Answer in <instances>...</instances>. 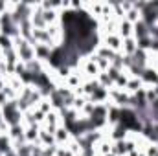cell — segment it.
Here are the masks:
<instances>
[{
    "label": "cell",
    "mask_w": 158,
    "mask_h": 156,
    "mask_svg": "<svg viewBox=\"0 0 158 156\" xmlns=\"http://www.w3.org/2000/svg\"><path fill=\"white\" fill-rule=\"evenodd\" d=\"M2 116H4V121H6V125H7V127L22 125V121H24V112L19 109L17 99L7 101V103L2 107Z\"/></svg>",
    "instance_id": "6da1fadb"
},
{
    "label": "cell",
    "mask_w": 158,
    "mask_h": 156,
    "mask_svg": "<svg viewBox=\"0 0 158 156\" xmlns=\"http://www.w3.org/2000/svg\"><path fill=\"white\" fill-rule=\"evenodd\" d=\"M13 46H15V51H17V55H19V61H20V63L28 64L30 61H33V59H35V48H33V44H31V42H28L26 39H22L20 35L13 39Z\"/></svg>",
    "instance_id": "7a4b0ae2"
},
{
    "label": "cell",
    "mask_w": 158,
    "mask_h": 156,
    "mask_svg": "<svg viewBox=\"0 0 158 156\" xmlns=\"http://www.w3.org/2000/svg\"><path fill=\"white\" fill-rule=\"evenodd\" d=\"M101 44L107 46V48L112 50V51H121L123 39L119 37L118 33H107V35H101Z\"/></svg>",
    "instance_id": "3957f363"
},
{
    "label": "cell",
    "mask_w": 158,
    "mask_h": 156,
    "mask_svg": "<svg viewBox=\"0 0 158 156\" xmlns=\"http://www.w3.org/2000/svg\"><path fill=\"white\" fill-rule=\"evenodd\" d=\"M140 79H142L143 86H155V84H158V70L153 66H147L143 70V74L140 76Z\"/></svg>",
    "instance_id": "277c9868"
},
{
    "label": "cell",
    "mask_w": 158,
    "mask_h": 156,
    "mask_svg": "<svg viewBox=\"0 0 158 156\" xmlns=\"http://www.w3.org/2000/svg\"><path fill=\"white\" fill-rule=\"evenodd\" d=\"M132 37L136 40H142V39H147V37H149V26H147L142 18L132 26Z\"/></svg>",
    "instance_id": "5b68a950"
},
{
    "label": "cell",
    "mask_w": 158,
    "mask_h": 156,
    "mask_svg": "<svg viewBox=\"0 0 158 156\" xmlns=\"http://www.w3.org/2000/svg\"><path fill=\"white\" fill-rule=\"evenodd\" d=\"M53 136H55V145H59V147L66 145V143L72 140V136H70L68 129H66V127H63V125H59V127H57V130L53 132Z\"/></svg>",
    "instance_id": "8992f818"
},
{
    "label": "cell",
    "mask_w": 158,
    "mask_h": 156,
    "mask_svg": "<svg viewBox=\"0 0 158 156\" xmlns=\"http://www.w3.org/2000/svg\"><path fill=\"white\" fill-rule=\"evenodd\" d=\"M33 48H35V59H39L42 61L44 64L48 63V59H50V55H52V46H48V44H33Z\"/></svg>",
    "instance_id": "52a82bcc"
},
{
    "label": "cell",
    "mask_w": 158,
    "mask_h": 156,
    "mask_svg": "<svg viewBox=\"0 0 158 156\" xmlns=\"http://www.w3.org/2000/svg\"><path fill=\"white\" fill-rule=\"evenodd\" d=\"M136 50H138V42H136L134 37L123 39V44H121V53H123L125 57H132Z\"/></svg>",
    "instance_id": "ba28073f"
},
{
    "label": "cell",
    "mask_w": 158,
    "mask_h": 156,
    "mask_svg": "<svg viewBox=\"0 0 158 156\" xmlns=\"http://www.w3.org/2000/svg\"><path fill=\"white\" fill-rule=\"evenodd\" d=\"M132 26L134 24H131L129 20H125V18H121L118 22V35L121 39H129V37H132Z\"/></svg>",
    "instance_id": "9c48e42d"
},
{
    "label": "cell",
    "mask_w": 158,
    "mask_h": 156,
    "mask_svg": "<svg viewBox=\"0 0 158 156\" xmlns=\"http://www.w3.org/2000/svg\"><path fill=\"white\" fill-rule=\"evenodd\" d=\"M143 88V83H142V79L140 77H131L129 79V83H127V86H125V90L132 96V94H136L138 90H142Z\"/></svg>",
    "instance_id": "30bf717a"
},
{
    "label": "cell",
    "mask_w": 158,
    "mask_h": 156,
    "mask_svg": "<svg viewBox=\"0 0 158 156\" xmlns=\"http://www.w3.org/2000/svg\"><path fill=\"white\" fill-rule=\"evenodd\" d=\"M13 48H15V46H13V39L0 33V53H6V51H9V50H13Z\"/></svg>",
    "instance_id": "8fae6325"
},
{
    "label": "cell",
    "mask_w": 158,
    "mask_h": 156,
    "mask_svg": "<svg viewBox=\"0 0 158 156\" xmlns=\"http://www.w3.org/2000/svg\"><path fill=\"white\" fill-rule=\"evenodd\" d=\"M4 86H6V79H4V77H0V92L4 90Z\"/></svg>",
    "instance_id": "7c38bea8"
},
{
    "label": "cell",
    "mask_w": 158,
    "mask_h": 156,
    "mask_svg": "<svg viewBox=\"0 0 158 156\" xmlns=\"http://www.w3.org/2000/svg\"><path fill=\"white\" fill-rule=\"evenodd\" d=\"M4 156H19V154H17V151L13 149V151H9V153H6V154H4Z\"/></svg>",
    "instance_id": "4fadbf2b"
},
{
    "label": "cell",
    "mask_w": 158,
    "mask_h": 156,
    "mask_svg": "<svg viewBox=\"0 0 158 156\" xmlns=\"http://www.w3.org/2000/svg\"><path fill=\"white\" fill-rule=\"evenodd\" d=\"M4 121V116H2V107H0V123Z\"/></svg>",
    "instance_id": "5bb4252c"
},
{
    "label": "cell",
    "mask_w": 158,
    "mask_h": 156,
    "mask_svg": "<svg viewBox=\"0 0 158 156\" xmlns=\"http://www.w3.org/2000/svg\"><path fill=\"white\" fill-rule=\"evenodd\" d=\"M103 156H116L114 153H109V154H103Z\"/></svg>",
    "instance_id": "9a60e30c"
},
{
    "label": "cell",
    "mask_w": 158,
    "mask_h": 156,
    "mask_svg": "<svg viewBox=\"0 0 158 156\" xmlns=\"http://www.w3.org/2000/svg\"><path fill=\"white\" fill-rule=\"evenodd\" d=\"M0 156H4V154H2V153H0Z\"/></svg>",
    "instance_id": "2e32d148"
}]
</instances>
